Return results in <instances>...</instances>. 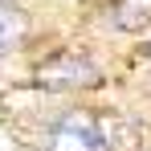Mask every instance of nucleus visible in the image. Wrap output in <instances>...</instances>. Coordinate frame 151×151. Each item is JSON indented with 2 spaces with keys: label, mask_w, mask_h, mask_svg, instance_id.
<instances>
[{
  "label": "nucleus",
  "mask_w": 151,
  "mask_h": 151,
  "mask_svg": "<svg viewBox=\"0 0 151 151\" xmlns=\"http://www.w3.org/2000/svg\"><path fill=\"white\" fill-rule=\"evenodd\" d=\"M49 151H110L102 127L94 123V114L78 110V114H65L49 127Z\"/></svg>",
  "instance_id": "nucleus-1"
},
{
  "label": "nucleus",
  "mask_w": 151,
  "mask_h": 151,
  "mask_svg": "<svg viewBox=\"0 0 151 151\" xmlns=\"http://www.w3.org/2000/svg\"><path fill=\"white\" fill-rule=\"evenodd\" d=\"M94 78H98L94 61L82 57V53H57L37 70V82L45 90H78V86H90Z\"/></svg>",
  "instance_id": "nucleus-2"
},
{
  "label": "nucleus",
  "mask_w": 151,
  "mask_h": 151,
  "mask_svg": "<svg viewBox=\"0 0 151 151\" xmlns=\"http://www.w3.org/2000/svg\"><path fill=\"white\" fill-rule=\"evenodd\" d=\"M25 41V17L17 8H0V53L17 49Z\"/></svg>",
  "instance_id": "nucleus-3"
}]
</instances>
